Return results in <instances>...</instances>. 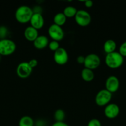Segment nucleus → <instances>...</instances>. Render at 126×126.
<instances>
[{"label": "nucleus", "mask_w": 126, "mask_h": 126, "mask_svg": "<svg viewBox=\"0 0 126 126\" xmlns=\"http://www.w3.org/2000/svg\"><path fill=\"white\" fill-rule=\"evenodd\" d=\"M53 58L54 62L58 65H64L66 64L69 60V55L64 48L59 47L56 51L54 52Z\"/></svg>", "instance_id": "nucleus-8"}, {"label": "nucleus", "mask_w": 126, "mask_h": 126, "mask_svg": "<svg viewBox=\"0 0 126 126\" xmlns=\"http://www.w3.org/2000/svg\"><path fill=\"white\" fill-rule=\"evenodd\" d=\"M117 44L113 39H107L103 44V49L106 54H110L115 52Z\"/></svg>", "instance_id": "nucleus-15"}, {"label": "nucleus", "mask_w": 126, "mask_h": 126, "mask_svg": "<svg viewBox=\"0 0 126 126\" xmlns=\"http://www.w3.org/2000/svg\"><path fill=\"white\" fill-rule=\"evenodd\" d=\"M48 32L50 38L56 41H60L64 37V32L62 27L54 23L49 26Z\"/></svg>", "instance_id": "nucleus-7"}, {"label": "nucleus", "mask_w": 126, "mask_h": 126, "mask_svg": "<svg viewBox=\"0 0 126 126\" xmlns=\"http://www.w3.org/2000/svg\"><path fill=\"white\" fill-rule=\"evenodd\" d=\"M7 33H8L7 28L4 26H1L0 27V39H6Z\"/></svg>", "instance_id": "nucleus-22"}, {"label": "nucleus", "mask_w": 126, "mask_h": 126, "mask_svg": "<svg viewBox=\"0 0 126 126\" xmlns=\"http://www.w3.org/2000/svg\"><path fill=\"white\" fill-rule=\"evenodd\" d=\"M85 6H86L88 8H90L91 7L93 6V2L92 1H90V0H88V1H85Z\"/></svg>", "instance_id": "nucleus-28"}, {"label": "nucleus", "mask_w": 126, "mask_h": 126, "mask_svg": "<svg viewBox=\"0 0 126 126\" xmlns=\"http://www.w3.org/2000/svg\"><path fill=\"white\" fill-rule=\"evenodd\" d=\"M1 55H0V60H1Z\"/></svg>", "instance_id": "nucleus-29"}, {"label": "nucleus", "mask_w": 126, "mask_h": 126, "mask_svg": "<svg viewBox=\"0 0 126 126\" xmlns=\"http://www.w3.org/2000/svg\"><path fill=\"white\" fill-rule=\"evenodd\" d=\"M87 126H101V124L98 119H92L88 122Z\"/></svg>", "instance_id": "nucleus-24"}, {"label": "nucleus", "mask_w": 126, "mask_h": 126, "mask_svg": "<svg viewBox=\"0 0 126 126\" xmlns=\"http://www.w3.org/2000/svg\"><path fill=\"white\" fill-rule=\"evenodd\" d=\"M53 20H54V24L59 27H62L66 22L67 17H65L63 12H58L54 16Z\"/></svg>", "instance_id": "nucleus-17"}, {"label": "nucleus", "mask_w": 126, "mask_h": 126, "mask_svg": "<svg viewBox=\"0 0 126 126\" xmlns=\"http://www.w3.org/2000/svg\"><path fill=\"white\" fill-rule=\"evenodd\" d=\"M112 94L105 89L99 91L95 97V103L98 106L103 107L109 103L112 98Z\"/></svg>", "instance_id": "nucleus-4"}, {"label": "nucleus", "mask_w": 126, "mask_h": 126, "mask_svg": "<svg viewBox=\"0 0 126 126\" xmlns=\"http://www.w3.org/2000/svg\"><path fill=\"white\" fill-rule=\"evenodd\" d=\"M119 53L122 57H126V41L124 42L121 44L119 49Z\"/></svg>", "instance_id": "nucleus-23"}, {"label": "nucleus", "mask_w": 126, "mask_h": 126, "mask_svg": "<svg viewBox=\"0 0 126 126\" xmlns=\"http://www.w3.org/2000/svg\"><path fill=\"white\" fill-rule=\"evenodd\" d=\"M48 47H49V49H50L51 51L54 52L55 51H56V50L60 47H59V42L54 40H52L51 41L49 42V44H48Z\"/></svg>", "instance_id": "nucleus-21"}, {"label": "nucleus", "mask_w": 126, "mask_h": 126, "mask_svg": "<svg viewBox=\"0 0 126 126\" xmlns=\"http://www.w3.org/2000/svg\"><path fill=\"white\" fill-rule=\"evenodd\" d=\"M30 23L31 27L38 30L44 26V20L42 14L33 13L30 21Z\"/></svg>", "instance_id": "nucleus-12"}, {"label": "nucleus", "mask_w": 126, "mask_h": 126, "mask_svg": "<svg viewBox=\"0 0 126 126\" xmlns=\"http://www.w3.org/2000/svg\"><path fill=\"white\" fill-rule=\"evenodd\" d=\"M81 77L86 82H91L95 77V74L93 70L84 68L81 71Z\"/></svg>", "instance_id": "nucleus-16"}, {"label": "nucleus", "mask_w": 126, "mask_h": 126, "mask_svg": "<svg viewBox=\"0 0 126 126\" xmlns=\"http://www.w3.org/2000/svg\"><path fill=\"white\" fill-rule=\"evenodd\" d=\"M33 69L30 66L28 62H23L17 65L16 68V73L17 75L21 78H27L30 76Z\"/></svg>", "instance_id": "nucleus-9"}, {"label": "nucleus", "mask_w": 126, "mask_h": 126, "mask_svg": "<svg viewBox=\"0 0 126 126\" xmlns=\"http://www.w3.org/2000/svg\"><path fill=\"white\" fill-rule=\"evenodd\" d=\"M120 108L116 103H109L106 106L104 110V113L106 118L109 119H114L119 115Z\"/></svg>", "instance_id": "nucleus-11"}, {"label": "nucleus", "mask_w": 126, "mask_h": 126, "mask_svg": "<svg viewBox=\"0 0 126 126\" xmlns=\"http://www.w3.org/2000/svg\"><path fill=\"white\" fill-rule=\"evenodd\" d=\"M74 18L77 24L83 27L90 25L91 21V17L90 13L85 10H78Z\"/></svg>", "instance_id": "nucleus-5"}, {"label": "nucleus", "mask_w": 126, "mask_h": 126, "mask_svg": "<svg viewBox=\"0 0 126 126\" xmlns=\"http://www.w3.org/2000/svg\"><path fill=\"white\" fill-rule=\"evenodd\" d=\"M51 126H69L64 122H56Z\"/></svg>", "instance_id": "nucleus-27"}, {"label": "nucleus", "mask_w": 126, "mask_h": 126, "mask_svg": "<svg viewBox=\"0 0 126 126\" xmlns=\"http://www.w3.org/2000/svg\"><path fill=\"white\" fill-rule=\"evenodd\" d=\"M19 126H34V121L28 116H24L20 119Z\"/></svg>", "instance_id": "nucleus-18"}, {"label": "nucleus", "mask_w": 126, "mask_h": 126, "mask_svg": "<svg viewBox=\"0 0 126 126\" xmlns=\"http://www.w3.org/2000/svg\"><path fill=\"white\" fill-rule=\"evenodd\" d=\"M65 112L62 109H58L55 111L54 114L56 122H64L65 118Z\"/></svg>", "instance_id": "nucleus-20"}, {"label": "nucleus", "mask_w": 126, "mask_h": 126, "mask_svg": "<svg viewBox=\"0 0 126 126\" xmlns=\"http://www.w3.org/2000/svg\"><path fill=\"white\" fill-rule=\"evenodd\" d=\"M119 80L116 76H110L107 78L105 83L106 89L111 93H114L118 91L119 88Z\"/></svg>", "instance_id": "nucleus-10"}, {"label": "nucleus", "mask_w": 126, "mask_h": 126, "mask_svg": "<svg viewBox=\"0 0 126 126\" xmlns=\"http://www.w3.org/2000/svg\"><path fill=\"white\" fill-rule=\"evenodd\" d=\"M85 57L83 56V55H79L77 57V62L79 64H84L85 62Z\"/></svg>", "instance_id": "nucleus-26"}, {"label": "nucleus", "mask_w": 126, "mask_h": 126, "mask_svg": "<svg viewBox=\"0 0 126 126\" xmlns=\"http://www.w3.org/2000/svg\"><path fill=\"white\" fill-rule=\"evenodd\" d=\"M33 14V10L27 6H19L15 12V18L16 20L21 23H26L30 22Z\"/></svg>", "instance_id": "nucleus-1"}, {"label": "nucleus", "mask_w": 126, "mask_h": 126, "mask_svg": "<svg viewBox=\"0 0 126 126\" xmlns=\"http://www.w3.org/2000/svg\"><path fill=\"white\" fill-rule=\"evenodd\" d=\"M101 63L100 58L97 54H90L85 57L84 66L85 68L93 70L97 68Z\"/></svg>", "instance_id": "nucleus-6"}, {"label": "nucleus", "mask_w": 126, "mask_h": 126, "mask_svg": "<svg viewBox=\"0 0 126 126\" xmlns=\"http://www.w3.org/2000/svg\"><path fill=\"white\" fill-rule=\"evenodd\" d=\"M16 49V44L9 39H0V55L8 56L12 55Z\"/></svg>", "instance_id": "nucleus-3"}, {"label": "nucleus", "mask_w": 126, "mask_h": 126, "mask_svg": "<svg viewBox=\"0 0 126 126\" xmlns=\"http://www.w3.org/2000/svg\"><path fill=\"white\" fill-rule=\"evenodd\" d=\"M33 46L36 49L42 50L46 47L49 44V39L46 36H38V38L33 42Z\"/></svg>", "instance_id": "nucleus-13"}, {"label": "nucleus", "mask_w": 126, "mask_h": 126, "mask_svg": "<svg viewBox=\"0 0 126 126\" xmlns=\"http://www.w3.org/2000/svg\"><path fill=\"white\" fill-rule=\"evenodd\" d=\"M77 11L78 10L75 7L69 6L65 7L64 11H63V13L67 18H72V17H75Z\"/></svg>", "instance_id": "nucleus-19"}, {"label": "nucleus", "mask_w": 126, "mask_h": 126, "mask_svg": "<svg viewBox=\"0 0 126 126\" xmlns=\"http://www.w3.org/2000/svg\"><path fill=\"white\" fill-rule=\"evenodd\" d=\"M38 31L33 27L29 26L24 31V36L27 41L33 42L38 36Z\"/></svg>", "instance_id": "nucleus-14"}, {"label": "nucleus", "mask_w": 126, "mask_h": 126, "mask_svg": "<svg viewBox=\"0 0 126 126\" xmlns=\"http://www.w3.org/2000/svg\"><path fill=\"white\" fill-rule=\"evenodd\" d=\"M28 64H29L30 66H31L32 69L34 68L35 67L37 66L38 65V60L35 59H31L29 62H28Z\"/></svg>", "instance_id": "nucleus-25"}, {"label": "nucleus", "mask_w": 126, "mask_h": 126, "mask_svg": "<svg viewBox=\"0 0 126 126\" xmlns=\"http://www.w3.org/2000/svg\"><path fill=\"white\" fill-rule=\"evenodd\" d=\"M124 62V57L119 52H114L106 54L105 57V63L109 68L116 69L119 68Z\"/></svg>", "instance_id": "nucleus-2"}]
</instances>
